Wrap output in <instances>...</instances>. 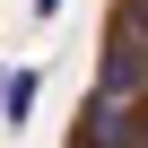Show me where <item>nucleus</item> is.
<instances>
[{
  "label": "nucleus",
  "mask_w": 148,
  "mask_h": 148,
  "mask_svg": "<svg viewBox=\"0 0 148 148\" xmlns=\"http://www.w3.org/2000/svg\"><path fill=\"white\" fill-rule=\"evenodd\" d=\"M35 96H44V70H9V79H0V131H26Z\"/></svg>",
  "instance_id": "f257e3e1"
}]
</instances>
